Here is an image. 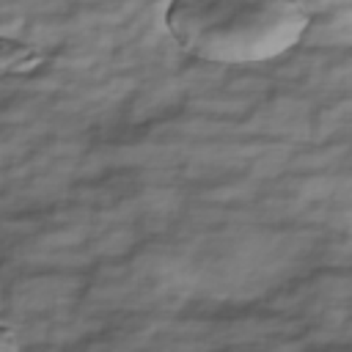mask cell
<instances>
[{
	"label": "cell",
	"mask_w": 352,
	"mask_h": 352,
	"mask_svg": "<svg viewBox=\"0 0 352 352\" xmlns=\"http://www.w3.org/2000/svg\"><path fill=\"white\" fill-rule=\"evenodd\" d=\"M165 25L192 58L226 66L261 63L292 50L311 25L302 3L250 0H176Z\"/></svg>",
	"instance_id": "6da1fadb"
},
{
	"label": "cell",
	"mask_w": 352,
	"mask_h": 352,
	"mask_svg": "<svg viewBox=\"0 0 352 352\" xmlns=\"http://www.w3.org/2000/svg\"><path fill=\"white\" fill-rule=\"evenodd\" d=\"M0 341H3V349H0V352H19V341H16V336H14L11 327H3Z\"/></svg>",
	"instance_id": "7a4b0ae2"
}]
</instances>
